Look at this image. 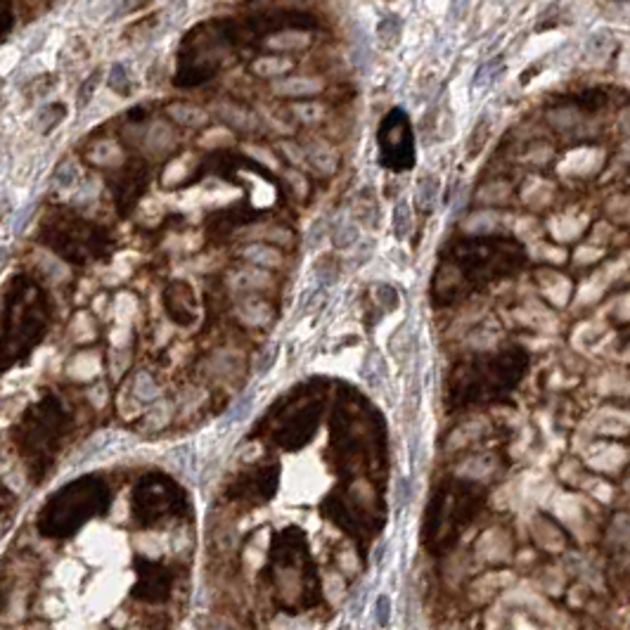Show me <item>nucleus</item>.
Returning a JSON list of instances; mask_svg holds the SVG:
<instances>
[{
  "label": "nucleus",
  "mask_w": 630,
  "mask_h": 630,
  "mask_svg": "<svg viewBox=\"0 0 630 630\" xmlns=\"http://www.w3.org/2000/svg\"><path fill=\"white\" fill-rule=\"evenodd\" d=\"M323 88V81L311 76H290L285 81L273 83V93L282 95V98H311V95H318Z\"/></svg>",
  "instance_id": "nucleus-1"
},
{
  "label": "nucleus",
  "mask_w": 630,
  "mask_h": 630,
  "mask_svg": "<svg viewBox=\"0 0 630 630\" xmlns=\"http://www.w3.org/2000/svg\"><path fill=\"white\" fill-rule=\"evenodd\" d=\"M306 157H308V162H311V166L318 169L320 173H334L336 164H339L336 152L323 140H313L306 149Z\"/></svg>",
  "instance_id": "nucleus-2"
},
{
  "label": "nucleus",
  "mask_w": 630,
  "mask_h": 630,
  "mask_svg": "<svg viewBox=\"0 0 630 630\" xmlns=\"http://www.w3.org/2000/svg\"><path fill=\"white\" fill-rule=\"evenodd\" d=\"M216 111H218V116H221L223 121L232 124L235 128H242V131H249V128L256 126V116L252 114V111L242 109V107H237V105L218 102L216 105Z\"/></svg>",
  "instance_id": "nucleus-3"
},
{
  "label": "nucleus",
  "mask_w": 630,
  "mask_h": 630,
  "mask_svg": "<svg viewBox=\"0 0 630 630\" xmlns=\"http://www.w3.org/2000/svg\"><path fill=\"white\" fill-rule=\"evenodd\" d=\"M292 67H294V62L287 60V57H259L256 62H252V72L263 78H277L292 72Z\"/></svg>",
  "instance_id": "nucleus-4"
},
{
  "label": "nucleus",
  "mask_w": 630,
  "mask_h": 630,
  "mask_svg": "<svg viewBox=\"0 0 630 630\" xmlns=\"http://www.w3.org/2000/svg\"><path fill=\"white\" fill-rule=\"evenodd\" d=\"M613 45H616L613 36L609 31L600 29V31H595V34H590L588 43H585V55H588L590 60L602 62V60H607V55L613 50Z\"/></svg>",
  "instance_id": "nucleus-5"
},
{
  "label": "nucleus",
  "mask_w": 630,
  "mask_h": 630,
  "mask_svg": "<svg viewBox=\"0 0 630 630\" xmlns=\"http://www.w3.org/2000/svg\"><path fill=\"white\" fill-rule=\"evenodd\" d=\"M265 45L275 50H303L306 45H311V36L303 31H282V34L270 36Z\"/></svg>",
  "instance_id": "nucleus-6"
},
{
  "label": "nucleus",
  "mask_w": 630,
  "mask_h": 630,
  "mask_svg": "<svg viewBox=\"0 0 630 630\" xmlns=\"http://www.w3.org/2000/svg\"><path fill=\"white\" fill-rule=\"evenodd\" d=\"M169 114L173 116L178 124L192 126V128L204 126L206 121H209V114H206L204 109H199V107H195V105H171Z\"/></svg>",
  "instance_id": "nucleus-7"
},
{
  "label": "nucleus",
  "mask_w": 630,
  "mask_h": 630,
  "mask_svg": "<svg viewBox=\"0 0 630 630\" xmlns=\"http://www.w3.org/2000/svg\"><path fill=\"white\" fill-rule=\"evenodd\" d=\"M270 285V277L261 270H239L230 277V287L235 292H252L259 290V287H268Z\"/></svg>",
  "instance_id": "nucleus-8"
},
{
  "label": "nucleus",
  "mask_w": 630,
  "mask_h": 630,
  "mask_svg": "<svg viewBox=\"0 0 630 630\" xmlns=\"http://www.w3.org/2000/svg\"><path fill=\"white\" fill-rule=\"evenodd\" d=\"M252 263L256 265H265V268H275V265L282 263V256L277 254V249L268 247V244H254V247H249L247 252H244Z\"/></svg>",
  "instance_id": "nucleus-9"
},
{
  "label": "nucleus",
  "mask_w": 630,
  "mask_h": 630,
  "mask_svg": "<svg viewBox=\"0 0 630 630\" xmlns=\"http://www.w3.org/2000/svg\"><path fill=\"white\" fill-rule=\"evenodd\" d=\"M254 398H256L254 391L244 393V396L239 398L230 410H228V415L223 417V426H232V424H237V422H242L244 417H247L249 410H252V405H254Z\"/></svg>",
  "instance_id": "nucleus-10"
},
{
  "label": "nucleus",
  "mask_w": 630,
  "mask_h": 630,
  "mask_svg": "<svg viewBox=\"0 0 630 630\" xmlns=\"http://www.w3.org/2000/svg\"><path fill=\"white\" fill-rule=\"evenodd\" d=\"M237 315L247 325H261V323H265V320L270 318V311H268V306H265V303L249 301V303H244V306H239Z\"/></svg>",
  "instance_id": "nucleus-11"
},
{
  "label": "nucleus",
  "mask_w": 630,
  "mask_h": 630,
  "mask_svg": "<svg viewBox=\"0 0 630 630\" xmlns=\"http://www.w3.org/2000/svg\"><path fill=\"white\" fill-rule=\"evenodd\" d=\"M410 230H413L410 206L408 202H398L396 209H393V232H396V237H408Z\"/></svg>",
  "instance_id": "nucleus-12"
},
{
  "label": "nucleus",
  "mask_w": 630,
  "mask_h": 630,
  "mask_svg": "<svg viewBox=\"0 0 630 630\" xmlns=\"http://www.w3.org/2000/svg\"><path fill=\"white\" fill-rule=\"evenodd\" d=\"M436 195H439V180L436 175H424L420 183V202H422V209L431 211L436 204Z\"/></svg>",
  "instance_id": "nucleus-13"
},
{
  "label": "nucleus",
  "mask_w": 630,
  "mask_h": 630,
  "mask_svg": "<svg viewBox=\"0 0 630 630\" xmlns=\"http://www.w3.org/2000/svg\"><path fill=\"white\" fill-rule=\"evenodd\" d=\"M379 39H382L384 45H396L400 39V19L389 14L384 17V21L379 24Z\"/></svg>",
  "instance_id": "nucleus-14"
},
{
  "label": "nucleus",
  "mask_w": 630,
  "mask_h": 630,
  "mask_svg": "<svg viewBox=\"0 0 630 630\" xmlns=\"http://www.w3.org/2000/svg\"><path fill=\"white\" fill-rule=\"evenodd\" d=\"M360 239V230H358L356 223H344L334 230V244L336 247H354V244Z\"/></svg>",
  "instance_id": "nucleus-15"
},
{
  "label": "nucleus",
  "mask_w": 630,
  "mask_h": 630,
  "mask_svg": "<svg viewBox=\"0 0 630 630\" xmlns=\"http://www.w3.org/2000/svg\"><path fill=\"white\" fill-rule=\"evenodd\" d=\"M135 393H138V398H142V400H152V398H157L159 389H157V384H154V379L149 377L147 372H140V375H138V379H135Z\"/></svg>",
  "instance_id": "nucleus-16"
},
{
  "label": "nucleus",
  "mask_w": 630,
  "mask_h": 630,
  "mask_svg": "<svg viewBox=\"0 0 630 630\" xmlns=\"http://www.w3.org/2000/svg\"><path fill=\"white\" fill-rule=\"evenodd\" d=\"M109 85L116 90V93L126 95L128 90H131V81H128V74L124 69V64H114L109 72Z\"/></svg>",
  "instance_id": "nucleus-17"
},
{
  "label": "nucleus",
  "mask_w": 630,
  "mask_h": 630,
  "mask_svg": "<svg viewBox=\"0 0 630 630\" xmlns=\"http://www.w3.org/2000/svg\"><path fill=\"white\" fill-rule=\"evenodd\" d=\"M64 116V107L62 105H52V107H45V109L39 114V124H41V131H50L55 124H60V119Z\"/></svg>",
  "instance_id": "nucleus-18"
},
{
  "label": "nucleus",
  "mask_w": 630,
  "mask_h": 630,
  "mask_svg": "<svg viewBox=\"0 0 630 630\" xmlns=\"http://www.w3.org/2000/svg\"><path fill=\"white\" fill-rule=\"evenodd\" d=\"M76 178H78V166L74 162H64L55 173V183L60 188H72L76 183Z\"/></svg>",
  "instance_id": "nucleus-19"
},
{
  "label": "nucleus",
  "mask_w": 630,
  "mask_h": 630,
  "mask_svg": "<svg viewBox=\"0 0 630 630\" xmlns=\"http://www.w3.org/2000/svg\"><path fill=\"white\" fill-rule=\"evenodd\" d=\"M495 74H498V62H486V64H481V69H479L477 76H474V90L488 88V85L495 81Z\"/></svg>",
  "instance_id": "nucleus-20"
},
{
  "label": "nucleus",
  "mask_w": 630,
  "mask_h": 630,
  "mask_svg": "<svg viewBox=\"0 0 630 630\" xmlns=\"http://www.w3.org/2000/svg\"><path fill=\"white\" fill-rule=\"evenodd\" d=\"M294 109V114L298 116L301 121H306V124H313V121H318V119H323V107L320 105H294L292 107Z\"/></svg>",
  "instance_id": "nucleus-21"
},
{
  "label": "nucleus",
  "mask_w": 630,
  "mask_h": 630,
  "mask_svg": "<svg viewBox=\"0 0 630 630\" xmlns=\"http://www.w3.org/2000/svg\"><path fill=\"white\" fill-rule=\"evenodd\" d=\"M275 358H277V346H265V349L259 354V358H256V372H259V375H265V372L275 365Z\"/></svg>",
  "instance_id": "nucleus-22"
},
{
  "label": "nucleus",
  "mask_w": 630,
  "mask_h": 630,
  "mask_svg": "<svg viewBox=\"0 0 630 630\" xmlns=\"http://www.w3.org/2000/svg\"><path fill=\"white\" fill-rule=\"evenodd\" d=\"M389 616H391V600H389V595H379L375 602V618L379 626H387Z\"/></svg>",
  "instance_id": "nucleus-23"
},
{
  "label": "nucleus",
  "mask_w": 630,
  "mask_h": 630,
  "mask_svg": "<svg viewBox=\"0 0 630 630\" xmlns=\"http://www.w3.org/2000/svg\"><path fill=\"white\" fill-rule=\"evenodd\" d=\"M98 83H100V72H95L93 76L88 78L83 85H81V90H78V105L81 107H85L90 102V98H93V93H95V88H98Z\"/></svg>",
  "instance_id": "nucleus-24"
},
{
  "label": "nucleus",
  "mask_w": 630,
  "mask_h": 630,
  "mask_svg": "<svg viewBox=\"0 0 630 630\" xmlns=\"http://www.w3.org/2000/svg\"><path fill=\"white\" fill-rule=\"evenodd\" d=\"M410 498H413V488H410V479H398L396 484V505L403 507L410 503Z\"/></svg>",
  "instance_id": "nucleus-25"
},
{
  "label": "nucleus",
  "mask_w": 630,
  "mask_h": 630,
  "mask_svg": "<svg viewBox=\"0 0 630 630\" xmlns=\"http://www.w3.org/2000/svg\"><path fill=\"white\" fill-rule=\"evenodd\" d=\"M31 211H34V206H24L19 213H17V218H14V223H12V232L14 235H19L21 230H24V226H26V221H29V216H31Z\"/></svg>",
  "instance_id": "nucleus-26"
},
{
  "label": "nucleus",
  "mask_w": 630,
  "mask_h": 630,
  "mask_svg": "<svg viewBox=\"0 0 630 630\" xmlns=\"http://www.w3.org/2000/svg\"><path fill=\"white\" fill-rule=\"evenodd\" d=\"M280 147L285 149V154H287V157H290V162H294V164H298V166H301V164H303V159H306V154H303L301 149H298L296 145H290V142H282Z\"/></svg>",
  "instance_id": "nucleus-27"
},
{
  "label": "nucleus",
  "mask_w": 630,
  "mask_h": 630,
  "mask_svg": "<svg viewBox=\"0 0 630 630\" xmlns=\"http://www.w3.org/2000/svg\"><path fill=\"white\" fill-rule=\"evenodd\" d=\"M247 152L252 154V157H259L261 162H263V164H268V166H273V169L277 166V164H275V157H273V154H268V149H261V147H247Z\"/></svg>",
  "instance_id": "nucleus-28"
},
{
  "label": "nucleus",
  "mask_w": 630,
  "mask_h": 630,
  "mask_svg": "<svg viewBox=\"0 0 630 630\" xmlns=\"http://www.w3.org/2000/svg\"><path fill=\"white\" fill-rule=\"evenodd\" d=\"M323 232H325V223H323V221L313 223V228H311V230H308V244H311V247H315V244H318L320 239L325 237Z\"/></svg>",
  "instance_id": "nucleus-29"
},
{
  "label": "nucleus",
  "mask_w": 630,
  "mask_h": 630,
  "mask_svg": "<svg viewBox=\"0 0 630 630\" xmlns=\"http://www.w3.org/2000/svg\"><path fill=\"white\" fill-rule=\"evenodd\" d=\"M362 592H365V585H360V588H356V590H354V595H349V605H351V613H354V616H356L358 611H360L362 597H365V595H362Z\"/></svg>",
  "instance_id": "nucleus-30"
},
{
  "label": "nucleus",
  "mask_w": 630,
  "mask_h": 630,
  "mask_svg": "<svg viewBox=\"0 0 630 630\" xmlns=\"http://www.w3.org/2000/svg\"><path fill=\"white\" fill-rule=\"evenodd\" d=\"M290 183L296 185V192H298V195H306V180H303L301 173H296V171H290Z\"/></svg>",
  "instance_id": "nucleus-31"
},
{
  "label": "nucleus",
  "mask_w": 630,
  "mask_h": 630,
  "mask_svg": "<svg viewBox=\"0 0 630 630\" xmlns=\"http://www.w3.org/2000/svg\"><path fill=\"white\" fill-rule=\"evenodd\" d=\"M10 259V249L8 247H0V270L5 268V263H8Z\"/></svg>",
  "instance_id": "nucleus-32"
}]
</instances>
